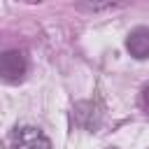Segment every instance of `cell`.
I'll use <instances>...</instances> for the list:
<instances>
[{"label": "cell", "instance_id": "5", "mask_svg": "<svg viewBox=\"0 0 149 149\" xmlns=\"http://www.w3.org/2000/svg\"><path fill=\"white\" fill-rule=\"evenodd\" d=\"M112 149H114V147H112Z\"/></svg>", "mask_w": 149, "mask_h": 149}, {"label": "cell", "instance_id": "2", "mask_svg": "<svg viewBox=\"0 0 149 149\" xmlns=\"http://www.w3.org/2000/svg\"><path fill=\"white\" fill-rule=\"evenodd\" d=\"M28 70V63L21 51H2L0 54V79L2 81H21Z\"/></svg>", "mask_w": 149, "mask_h": 149}, {"label": "cell", "instance_id": "1", "mask_svg": "<svg viewBox=\"0 0 149 149\" xmlns=\"http://www.w3.org/2000/svg\"><path fill=\"white\" fill-rule=\"evenodd\" d=\"M9 149H51L49 137L35 126H21L12 133Z\"/></svg>", "mask_w": 149, "mask_h": 149}, {"label": "cell", "instance_id": "4", "mask_svg": "<svg viewBox=\"0 0 149 149\" xmlns=\"http://www.w3.org/2000/svg\"><path fill=\"white\" fill-rule=\"evenodd\" d=\"M142 102H144V107L149 109V86H147V88L142 91Z\"/></svg>", "mask_w": 149, "mask_h": 149}, {"label": "cell", "instance_id": "3", "mask_svg": "<svg viewBox=\"0 0 149 149\" xmlns=\"http://www.w3.org/2000/svg\"><path fill=\"white\" fill-rule=\"evenodd\" d=\"M126 47L130 51V56L135 58H149V28H135L128 40H126Z\"/></svg>", "mask_w": 149, "mask_h": 149}]
</instances>
